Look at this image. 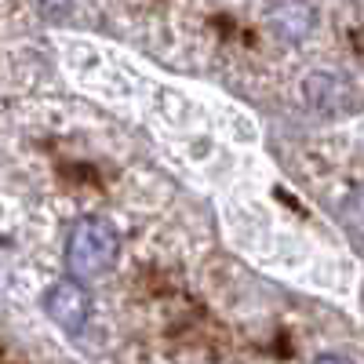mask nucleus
Listing matches in <instances>:
<instances>
[{
	"mask_svg": "<svg viewBox=\"0 0 364 364\" xmlns=\"http://www.w3.org/2000/svg\"><path fill=\"white\" fill-rule=\"evenodd\" d=\"M120 259V230L102 215H84L66 233V273L73 281H95Z\"/></svg>",
	"mask_w": 364,
	"mask_h": 364,
	"instance_id": "1",
	"label": "nucleus"
},
{
	"mask_svg": "<svg viewBox=\"0 0 364 364\" xmlns=\"http://www.w3.org/2000/svg\"><path fill=\"white\" fill-rule=\"evenodd\" d=\"M44 314L48 321L58 328V331H66V336H80V331L87 328L91 321V295L80 281H58L44 291Z\"/></svg>",
	"mask_w": 364,
	"mask_h": 364,
	"instance_id": "2",
	"label": "nucleus"
},
{
	"mask_svg": "<svg viewBox=\"0 0 364 364\" xmlns=\"http://www.w3.org/2000/svg\"><path fill=\"white\" fill-rule=\"evenodd\" d=\"M314 364H357V360H350V357H343V353H321Z\"/></svg>",
	"mask_w": 364,
	"mask_h": 364,
	"instance_id": "3",
	"label": "nucleus"
}]
</instances>
